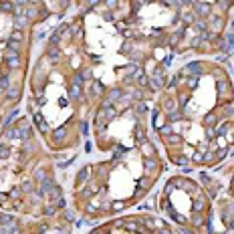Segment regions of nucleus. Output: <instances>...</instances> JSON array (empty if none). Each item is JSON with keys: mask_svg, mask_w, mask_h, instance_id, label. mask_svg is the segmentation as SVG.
I'll return each mask as SVG.
<instances>
[{"mask_svg": "<svg viewBox=\"0 0 234 234\" xmlns=\"http://www.w3.org/2000/svg\"><path fill=\"white\" fill-rule=\"evenodd\" d=\"M222 49L226 51V53H234V36H226V40L222 42Z\"/></svg>", "mask_w": 234, "mask_h": 234, "instance_id": "obj_1", "label": "nucleus"}, {"mask_svg": "<svg viewBox=\"0 0 234 234\" xmlns=\"http://www.w3.org/2000/svg\"><path fill=\"white\" fill-rule=\"evenodd\" d=\"M53 188H55L53 180H51V178H44V180H42V190H40V192H42V194H49Z\"/></svg>", "mask_w": 234, "mask_h": 234, "instance_id": "obj_2", "label": "nucleus"}, {"mask_svg": "<svg viewBox=\"0 0 234 234\" xmlns=\"http://www.w3.org/2000/svg\"><path fill=\"white\" fill-rule=\"evenodd\" d=\"M34 123L38 125V129H40V131H46V121L42 119V115H40V113H34Z\"/></svg>", "mask_w": 234, "mask_h": 234, "instance_id": "obj_3", "label": "nucleus"}, {"mask_svg": "<svg viewBox=\"0 0 234 234\" xmlns=\"http://www.w3.org/2000/svg\"><path fill=\"white\" fill-rule=\"evenodd\" d=\"M67 135V125H63V127H59L57 131H53V139H63Z\"/></svg>", "mask_w": 234, "mask_h": 234, "instance_id": "obj_4", "label": "nucleus"}, {"mask_svg": "<svg viewBox=\"0 0 234 234\" xmlns=\"http://www.w3.org/2000/svg\"><path fill=\"white\" fill-rule=\"evenodd\" d=\"M0 222H2L4 226H10V224H14V216H10V214H2V216H0Z\"/></svg>", "mask_w": 234, "mask_h": 234, "instance_id": "obj_5", "label": "nucleus"}, {"mask_svg": "<svg viewBox=\"0 0 234 234\" xmlns=\"http://www.w3.org/2000/svg\"><path fill=\"white\" fill-rule=\"evenodd\" d=\"M71 97H73V99H79V97H81V85H79V83L73 85V89H71Z\"/></svg>", "mask_w": 234, "mask_h": 234, "instance_id": "obj_6", "label": "nucleus"}, {"mask_svg": "<svg viewBox=\"0 0 234 234\" xmlns=\"http://www.w3.org/2000/svg\"><path fill=\"white\" fill-rule=\"evenodd\" d=\"M198 12L200 14H208L210 12V4H198Z\"/></svg>", "mask_w": 234, "mask_h": 234, "instance_id": "obj_7", "label": "nucleus"}, {"mask_svg": "<svg viewBox=\"0 0 234 234\" xmlns=\"http://www.w3.org/2000/svg\"><path fill=\"white\" fill-rule=\"evenodd\" d=\"M93 93H95V95H101V93H103V85L93 83Z\"/></svg>", "mask_w": 234, "mask_h": 234, "instance_id": "obj_8", "label": "nucleus"}, {"mask_svg": "<svg viewBox=\"0 0 234 234\" xmlns=\"http://www.w3.org/2000/svg\"><path fill=\"white\" fill-rule=\"evenodd\" d=\"M6 87H8V77H6V75H4V77H2V79H0V91H4V89H6Z\"/></svg>", "mask_w": 234, "mask_h": 234, "instance_id": "obj_9", "label": "nucleus"}, {"mask_svg": "<svg viewBox=\"0 0 234 234\" xmlns=\"http://www.w3.org/2000/svg\"><path fill=\"white\" fill-rule=\"evenodd\" d=\"M16 97H18V89H16V87H12V89L8 91V99H16Z\"/></svg>", "mask_w": 234, "mask_h": 234, "instance_id": "obj_10", "label": "nucleus"}, {"mask_svg": "<svg viewBox=\"0 0 234 234\" xmlns=\"http://www.w3.org/2000/svg\"><path fill=\"white\" fill-rule=\"evenodd\" d=\"M87 174H89V170H87V168H85V170H81V172H79V184H81V182H83V180H87Z\"/></svg>", "mask_w": 234, "mask_h": 234, "instance_id": "obj_11", "label": "nucleus"}, {"mask_svg": "<svg viewBox=\"0 0 234 234\" xmlns=\"http://www.w3.org/2000/svg\"><path fill=\"white\" fill-rule=\"evenodd\" d=\"M8 147H4V145H0V157H8Z\"/></svg>", "mask_w": 234, "mask_h": 234, "instance_id": "obj_12", "label": "nucleus"}, {"mask_svg": "<svg viewBox=\"0 0 234 234\" xmlns=\"http://www.w3.org/2000/svg\"><path fill=\"white\" fill-rule=\"evenodd\" d=\"M0 8H2V10H14V6H12L10 2H2V4H0Z\"/></svg>", "mask_w": 234, "mask_h": 234, "instance_id": "obj_13", "label": "nucleus"}, {"mask_svg": "<svg viewBox=\"0 0 234 234\" xmlns=\"http://www.w3.org/2000/svg\"><path fill=\"white\" fill-rule=\"evenodd\" d=\"M212 121H216V115L214 113H208L206 115V123H212Z\"/></svg>", "mask_w": 234, "mask_h": 234, "instance_id": "obj_14", "label": "nucleus"}, {"mask_svg": "<svg viewBox=\"0 0 234 234\" xmlns=\"http://www.w3.org/2000/svg\"><path fill=\"white\" fill-rule=\"evenodd\" d=\"M49 55H51L53 59H59V57H61V53H59L57 49H51V51H49Z\"/></svg>", "mask_w": 234, "mask_h": 234, "instance_id": "obj_15", "label": "nucleus"}, {"mask_svg": "<svg viewBox=\"0 0 234 234\" xmlns=\"http://www.w3.org/2000/svg\"><path fill=\"white\" fill-rule=\"evenodd\" d=\"M226 89H228V85H226L224 81H220V83H218V91H220V93H224Z\"/></svg>", "mask_w": 234, "mask_h": 234, "instance_id": "obj_16", "label": "nucleus"}, {"mask_svg": "<svg viewBox=\"0 0 234 234\" xmlns=\"http://www.w3.org/2000/svg\"><path fill=\"white\" fill-rule=\"evenodd\" d=\"M166 107H168V111H174V107H176V103H174L172 99H168V101H166Z\"/></svg>", "mask_w": 234, "mask_h": 234, "instance_id": "obj_17", "label": "nucleus"}, {"mask_svg": "<svg viewBox=\"0 0 234 234\" xmlns=\"http://www.w3.org/2000/svg\"><path fill=\"white\" fill-rule=\"evenodd\" d=\"M44 212H46V214H49V216H51V214H55V212H57V208H55V206H49V208H46V210H44Z\"/></svg>", "mask_w": 234, "mask_h": 234, "instance_id": "obj_18", "label": "nucleus"}, {"mask_svg": "<svg viewBox=\"0 0 234 234\" xmlns=\"http://www.w3.org/2000/svg\"><path fill=\"white\" fill-rule=\"evenodd\" d=\"M12 40H22V32H14L12 34Z\"/></svg>", "mask_w": 234, "mask_h": 234, "instance_id": "obj_19", "label": "nucleus"}, {"mask_svg": "<svg viewBox=\"0 0 234 234\" xmlns=\"http://www.w3.org/2000/svg\"><path fill=\"white\" fill-rule=\"evenodd\" d=\"M226 131H228V127H226V125H222V127H218V135H224Z\"/></svg>", "mask_w": 234, "mask_h": 234, "instance_id": "obj_20", "label": "nucleus"}, {"mask_svg": "<svg viewBox=\"0 0 234 234\" xmlns=\"http://www.w3.org/2000/svg\"><path fill=\"white\" fill-rule=\"evenodd\" d=\"M184 20H186V22H192L194 16H192V14H184Z\"/></svg>", "mask_w": 234, "mask_h": 234, "instance_id": "obj_21", "label": "nucleus"}, {"mask_svg": "<svg viewBox=\"0 0 234 234\" xmlns=\"http://www.w3.org/2000/svg\"><path fill=\"white\" fill-rule=\"evenodd\" d=\"M159 131H161V133H163V135H166V133H170V131H172V127H168V125H166V127H161V129H159Z\"/></svg>", "mask_w": 234, "mask_h": 234, "instance_id": "obj_22", "label": "nucleus"}, {"mask_svg": "<svg viewBox=\"0 0 234 234\" xmlns=\"http://www.w3.org/2000/svg\"><path fill=\"white\" fill-rule=\"evenodd\" d=\"M194 159H196V161H202V159H204V157H202V153H200V151H198V153H196V155H194Z\"/></svg>", "mask_w": 234, "mask_h": 234, "instance_id": "obj_23", "label": "nucleus"}, {"mask_svg": "<svg viewBox=\"0 0 234 234\" xmlns=\"http://www.w3.org/2000/svg\"><path fill=\"white\" fill-rule=\"evenodd\" d=\"M107 4H109V6L113 8V6H117V0H107Z\"/></svg>", "mask_w": 234, "mask_h": 234, "instance_id": "obj_24", "label": "nucleus"}, {"mask_svg": "<svg viewBox=\"0 0 234 234\" xmlns=\"http://www.w3.org/2000/svg\"><path fill=\"white\" fill-rule=\"evenodd\" d=\"M81 131H83V133H87V131H89V127H87V123H83V125H81Z\"/></svg>", "mask_w": 234, "mask_h": 234, "instance_id": "obj_25", "label": "nucleus"}, {"mask_svg": "<svg viewBox=\"0 0 234 234\" xmlns=\"http://www.w3.org/2000/svg\"><path fill=\"white\" fill-rule=\"evenodd\" d=\"M14 2H16V4H20V6H22V4H26V2H28V0H14Z\"/></svg>", "mask_w": 234, "mask_h": 234, "instance_id": "obj_26", "label": "nucleus"}, {"mask_svg": "<svg viewBox=\"0 0 234 234\" xmlns=\"http://www.w3.org/2000/svg\"><path fill=\"white\" fill-rule=\"evenodd\" d=\"M85 2H87V4H97L99 0H85Z\"/></svg>", "mask_w": 234, "mask_h": 234, "instance_id": "obj_27", "label": "nucleus"}, {"mask_svg": "<svg viewBox=\"0 0 234 234\" xmlns=\"http://www.w3.org/2000/svg\"><path fill=\"white\" fill-rule=\"evenodd\" d=\"M30 2H38V0H30Z\"/></svg>", "mask_w": 234, "mask_h": 234, "instance_id": "obj_28", "label": "nucleus"}]
</instances>
